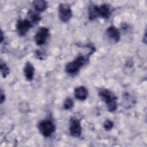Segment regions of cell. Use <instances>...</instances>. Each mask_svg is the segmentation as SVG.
I'll return each instance as SVG.
<instances>
[{
  "mask_svg": "<svg viewBox=\"0 0 147 147\" xmlns=\"http://www.w3.org/2000/svg\"><path fill=\"white\" fill-rule=\"evenodd\" d=\"M87 59L83 56L79 55L73 61L67 63L65 65V69L67 74L69 75H75L77 74L80 69L85 64Z\"/></svg>",
  "mask_w": 147,
  "mask_h": 147,
  "instance_id": "3957f363",
  "label": "cell"
},
{
  "mask_svg": "<svg viewBox=\"0 0 147 147\" xmlns=\"http://www.w3.org/2000/svg\"><path fill=\"white\" fill-rule=\"evenodd\" d=\"M98 95L106 105L109 111L113 112L117 109V98L114 93L108 89L102 88L99 91Z\"/></svg>",
  "mask_w": 147,
  "mask_h": 147,
  "instance_id": "7a4b0ae2",
  "label": "cell"
},
{
  "mask_svg": "<svg viewBox=\"0 0 147 147\" xmlns=\"http://www.w3.org/2000/svg\"><path fill=\"white\" fill-rule=\"evenodd\" d=\"M33 5L37 12H42L45 11L48 6V3L46 1L43 0L34 1L33 2Z\"/></svg>",
  "mask_w": 147,
  "mask_h": 147,
  "instance_id": "7c38bea8",
  "label": "cell"
},
{
  "mask_svg": "<svg viewBox=\"0 0 147 147\" xmlns=\"http://www.w3.org/2000/svg\"><path fill=\"white\" fill-rule=\"evenodd\" d=\"M74 101L71 98H67L64 102L63 107L65 110H71L74 107Z\"/></svg>",
  "mask_w": 147,
  "mask_h": 147,
  "instance_id": "5bb4252c",
  "label": "cell"
},
{
  "mask_svg": "<svg viewBox=\"0 0 147 147\" xmlns=\"http://www.w3.org/2000/svg\"><path fill=\"white\" fill-rule=\"evenodd\" d=\"M28 16L29 17V20L33 24H37L41 20V17L38 12H35L30 10L28 13Z\"/></svg>",
  "mask_w": 147,
  "mask_h": 147,
  "instance_id": "4fadbf2b",
  "label": "cell"
},
{
  "mask_svg": "<svg viewBox=\"0 0 147 147\" xmlns=\"http://www.w3.org/2000/svg\"><path fill=\"white\" fill-rule=\"evenodd\" d=\"M106 34L109 38L113 40L115 42H118L120 40V32L118 29L114 26H110L107 29Z\"/></svg>",
  "mask_w": 147,
  "mask_h": 147,
  "instance_id": "9c48e42d",
  "label": "cell"
},
{
  "mask_svg": "<svg viewBox=\"0 0 147 147\" xmlns=\"http://www.w3.org/2000/svg\"><path fill=\"white\" fill-rule=\"evenodd\" d=\"M40 133L45 137H49L55 131L56 126L54 123L49 120L45 119L41 121L38 125Z\"/></svg>",
  "mask_w": 147,
  "mask_h": 147,
  "instance_id": "277c9868",
  "label": "cell"
},
{
  "mask_svg": "<svg viewBox=\"0 0 147 147\" xmlns=\"http://www.w3.org/2000/svg\"><path fill=\"white\" fill-rule=\"evenodd\" d=\"M5 100V95L3 93L2 90L1 91V103L2 104Z\"/></svg>",
  "mask_w": 147,
  "mask_h": 147,
  "instance_id": "e0dca14e",
  "label": "cell"
},
{
  "mask_svg": "<svg viewBox=\"0 0 147 147\" xmlns=\"http://www.w3.org/2000/svg\"><path fill=\"white\" fill-rule=\"evenodd\" d=\"M58 11L59 18L62 22L64 23H67L69 21L72 16V11L70 6L68 4H59Z\"/></svg>",
  "mask_w": 147,
  "mask_h": 147,
  "instance_id": "5b68a950",
  "label": "cell"
},
{
  "mask_svg": "<svg viewBox=\"0 0 147 147\" xmlns=\"http://www.w3.org/2000/svg\"><path fill=\"white\" fill-rule=\"evenodd\" d=\"M3 32L1 31V42H3Z\"/></svg>",
  "mask_w": 147,
  "mask_h": 147,
  "instance_id": "d6986e66",
  "label": "cell"
},
{
  "mask_svg": "<svg viewBox=\"0 0 147 147\" xmlns=\"http://www.w3.org/2000/svg\"><path fill=\"white\" fill-rule=\"evenodd\" d=\"M111 14V7L107 4H102L99 6L91 5L88 8V18L94 20L98 17L108 19Z\"/></svg>",
  "mask_w": 147,
  "mask_h": 147,
  "instance_id": "6da1fadb",
  "label": "cell"
},
{
  "mask_svg": "<svg viewBox=\"0 0 147 147\" xmlns=\"http://www.w3.org/2000/svg\"><path fill=\"white\" fill-rule=\"evenodd\" d=\"M113 126H114V123L111 120L107 119L103 123V127L107 131H110V130H111Z\"/></svg>",
  "mask_w": 147,
  "mask_h": 147,
  "instance_id": "2e32d148",
  "label": "cell"
},
{
  "mask_svg": "<svg viewBox=\"0 0 147 147\" xmlns=\"http://www.w3.org/2000/svg\"><path fill=\"white\" fill-rule=\"evenodd\" d=\"M69 131L72 136L74 137H80L82 132V128L80 121L75 118L71 119L69 123Z\"/></svg>",
  "mask_w": 147,
  "mask_h": 147,
  "instance_id": "8992f818",
  "label": "cell"
},
{
  "mask_svg": "<svg viewBox=\"0 0 147 147\" xmlns=\"http://www.w3.org/2000/svg\"><path fill=\"white\" fill-rule=\"evenodd\" d=\"M24 73L26 79L30 81L33 79L34 74V68L32 63L28 61L24 68Z\"/></svg>",
  "mask_w": 147,
  "mask_h": 147,
  "instance_id": "8fae6325",
  "label": "cell"
},
{
  "mask_svg": "<svg viewBox=\"0 0 147 147\" xmlns=\"http://www.w3.org/2000/svg\"><path fill=\"white\" fill-rule=\"evenodd\" d=\"M142 41H143L144 42H145V44L146 43V32H145L144 36V38L142 39Z\"/></svg>",
  "mask_w": 147,
  "mask_h": 147,
  "instance_id": "ac0fdd59",
  "label": "cell"
},
{
  "mask_svg": "<svg viewBox=\"0 0 147 147\" xmlns=\"http://www.w3.org/2000/svg\"><path fill=\"white\" fill-rule=\"evenodd\" d=\"M49 35V29L46 27L40 28L34 36V41L38 45L44 44Z\"/></svg>",
  "mask_w": 147,
  "mask_h": 147,
  "instance_id": "ba28073f",
  "label": "cell"
},
{
  "mask_svg": "<svg viewBox=\"0 0 147 147\" xmlns=\"http://www.w3.org/2000/svg\"><path fill=\"white\" fill-rule=\"evenodd\" d=\"M1 73L2 76L3 78H6L10 72L9 71V68H8V67L6 65V64H5L4 63L1 62Z\"/></svg>",
  "mask_w": 147,
  "mask_h": 147,
  "instance_id": "9a60e30c",
  "label": "cell"
},
{
  "mask_svg": "<svg viewBox=\"0 0 147 147\" xmlns=\"http://www.w3.org/2000/svg\"><path fill=\"white\" fill-rule=\"evenodd\" d=\"M88 90L84 86H79L74 90L75 98L79 100H84L88 96Z\"/></svg>",
  "mask_w": 147,
  "mask_h": 147,
  "instance_id": "30bf717a",
  "label": "cell"
},
{
  "mask_svg": "<svg viewBox=\"0 0 147 147\" xmlns=\"http://www.w3.org/2000/svg\"><path fill=\"white\" fill-rule=\"evenodd\" d=\"M32 26L33 24L27 19L20 20L16 24L17 31L18 34L21 36H25Z\"/></svg>",
  "mask_w": 147,
  "mask_h": 147,
  "instance_id": "52a82bcc",
  "label": "cell"
}]
</instances>
